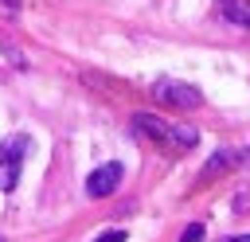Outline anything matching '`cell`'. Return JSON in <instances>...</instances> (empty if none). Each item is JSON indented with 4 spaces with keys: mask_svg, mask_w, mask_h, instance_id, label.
Instances as JSON below:
<instances>
[{
    "mask_svg": "<svg viewBox=\"0 0 250 242\" xmlns=\"http://www.w3.org/2000/svg\"><path fill=\"white\" fill-rule=\"evenodd\" d=\"M133 129L145 133V137L156 141V144H176V148H195V141H199L195 129H188V125H168V121H160V117H152V113H137V117H133Z\"/></svg>",
    "mask_w": 250,
    "mask_h": 242,
    "instance_id": "6da1fadb",
    "label": "cell"
},
{
    "mask_svg": "<svg viewBox=\"0 0 250 242\" xmlns=\"http://www.w3.org/2000/svg\"><path fill=\"white\" fill-rule=\"evenodd\" d=\"M152 98H156L160 105H172V109H199V105H203V94H199L191 82H176V78L152 82Z\"/></svg>",
    "mask_w": 250,
    "mask_h": 242,
    "instance_id": "7a4b0ae2",
    "label": "cell"
},
{
    "mask_svg": "<svg viewBox=\"0 0 250 242\" xmlns=\"http://www.w3.org/2000/svg\"><path fill=\"white\" fill-rule=\"evenodd\" d=\"M27 144H31L27 137H16V141H4V144H0V187H4V191L16 187V180H20V160H23Z\"/></svg>",
    "mask_w": 250,
    "mask_h": 242,
    "instance_id": "3957f363",
    "label": "cell"
},
{
    "mask_svg": "<svg viewBox=\"0 0 250 242\" xmlns=\"http://www.w3.org/2000/svg\"><path fill=\"white\" fill-rule=\"evenodd\" d=\"M121 176H125V168H121L117 160L94 168L90 180H86V195H90V199H105V195H113V191L121 187Z\"/></svg>",
    "mask_w": 250,
    "mask_h": 242,
    "instance_id": "277c9868",
    "label": "cell"
},
{
    "mask_svg": "<svg viewBox=\"0 0 250 242\" xmlns=\"http://www.w3.org/2000/svg\"><path fill=\"white\" fill-rule=\"evenodd\" d=\"M242 164H250V148H219V152L203 164V180H215V176L234 172V168H242Z\"/></svg>",
    "mask_w": 250,
    "mask_h": 242,
    "instance_id": "5b68a950",
    "label": "cell"
},
{
    "mask_svg": "<svg viewBox=\"0 0 250 242\" xmlns=\"http://www.w3.org/2000/svg\"><path fill=\"white\" fill-rule=\"evenodd\" d=\"M219 12H223L230 23L250 27V4H242V0H219Z\"/></svg>",
    "mask_w": 250,
    "mask_h": 242,
    "instance_id": "8992f818",
    "label": "cell"
},
{
    "mask_svg": "<svg viewBox=\"0 0 250 242\" xmlns=\"http://www.w3.org/2000/svg\"><path fill=\"white\" fill-rule=\"evenodd\" d=\"M0 51H4V59H8V62H16V66H23V55H20V47H16V43H8L4 35H0Z\"/></svg>",
    "mask_w": 250,
    "mask_h": 242,
    "instance_id": "52a82bcc",
    "label": "cell"
},
{
    "mask_svg": "<svg viewBox=\"0 0 250 242\" xmlns=\"http://www.w3.org/2000/svg\"><path fill=\"white\" fill-rule=\"evenodd\" d=\"M180 242H203V222H191V226H184Z\"/></svg>",
    "mask_w": 250,
    "mask_h": 242,
    "instance_id": "ba28073f",
    "label": "cell"
},
{
    "mask_svg": "<svg viewBox=\"0 0 250 242\" xmlns=\"http://www.w3.org/2000/svg\"><path fill=\"white\" fill-rule=\"evenodd\" d=\"M94 242H125V230H105V234H98Z\"/></svg>",
    "mask_w": 250,
    "mask_h": 242,
    "instance_id": "9c48e42d",
    "label": "cell"
},
{
    "mask_svg": "<svg viewBox=\"0 0 250 242\" xmlns=\"http://www.w3.org/2000/svg\"><path fill=\"white\" fill-rule=\"evenodd\" d=\"M20 12V0H0V16H16Z\"/></svg>",
    "mask_w": 250,
    "mask_h": 242,
    "instance_id": "30bf717a",
    "label": "cell"
},
{
    "mask_svg": "<svg viewBox=\"0 0 250 242\" xmlns=\"http://www.w3.org/2000/svg\"><path fill=\"white\" fill-rule=\"evenodd\" d=\"M219 242H250V234H230V238H219Z\"/></svg>",
    "mask_w": 250,
    "mask_h": 242,
    "instance_id": "8fae6325",
    "label": "cell"
},
{
    "mask_svg": "<svg viewBox=\"0 0 250 242\" xmlns=\"http://www.w3.org/2000/svg\"><path fill=\"white\" fill-rule=\"evenodd\" d=\"M0 242H4V238H0Z\"/></svg>",
    "mask_w": 250,
    "mask_h": 242,
    "instance_id": "7c38bea8",
    "label": "cell"
}]
</instances>
